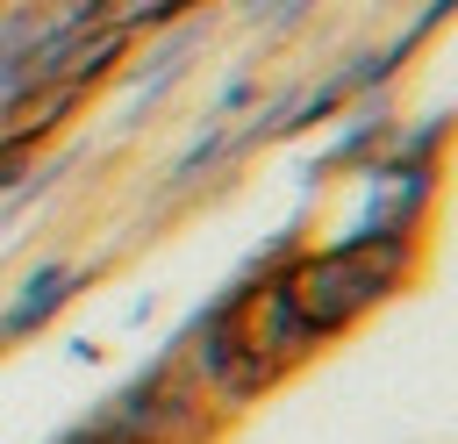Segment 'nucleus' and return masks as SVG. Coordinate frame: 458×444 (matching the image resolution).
Returning a JSON list of instances; mask_svg holds the SVG:
<instances>
[{
    "label": "nucleus",
    "mask_w": 458,
    "mask_h": 444,
    "mask_svg": "<svg viewBox=\"0 0 458 444\" xmlns=\"http://www.w3.org/2000/svg\"><path fill=\"white\" fill-rule=\"evenodd\" d=\"M179 7H186V0H107V7H100V21H107V29H122V36H143V29H165Z\"/></svg>",
    "instance_id": "obj_2"
},
{
    "label": "nucleus",
    "mask_w": 458,
    "mask_h": 444,
    "mask_svg": "<svg viewBox=\"0 0 458 444\" xmlns=\"http://www.w3.org/2000/svg\"><path fill=\"white\" fill-rule=\"evenodd\" d=\"M179 57H186V36H172V43H165V50L150 57V64H136V72H129L136 100H157V93H165V86L179 79Z\"/></svg>",
    "instance_id": "obj_3"
},
{
    "label": "nucleus",
    "mask_w": 458,
    "mask_h": 444,
    "mask_svg": "<svg viewBox=\"0 0 458 444\" xmlns=\"http://www.w3.org/2000/svg\"><path fill=\"white\" fill-rule=\"evenodd\" d=\"M72 294H79V265H72V258H36V265L14 279L7 308H0V344L36 337L43 322H57V308H64Z\"/></svg>",
    "instance_id": "obj_1"
}]
</instances>
